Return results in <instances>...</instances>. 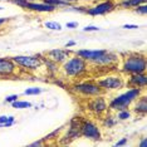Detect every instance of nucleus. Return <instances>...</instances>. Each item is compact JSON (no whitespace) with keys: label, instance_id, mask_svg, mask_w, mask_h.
I'll list each match as a JSON object with an SVG mask.
<instances>
[{"label":"nucleus","instance_id":"nucleus-1","mask_svg":"<svg viewBox=\"0 0 147 147\" xmlns=\"http://www.w3.org/2000/svg\"><path fill=\"white\" fill-rule=\"evenodd\" d=\"M89 72V63L86 62L83 58L78 57L74 53L69 55V58L61 64V71L63 78H68L72 81L84 79Z\"/></svg>","mask_w":147,"mask_h":147},{"label":"nucleus","instance_id":"nucleus-2","mask_svg":"<svg viewBox=\"0 0 147 147\" xmlns=\"http://www.w3.org/2000/svg\"><path fill=\"white\" fill-rule=\"evenodd\" d=\"M147 69V59L143 53H127L122 57L119 71L123 76L136 74V73H145Z\"/></svg>","mask_w":147,"mask_h":147},{"label":"nucleus","instance_id":"nucleus-3","mask_svg":"<svg viewBox=\"0 0 147 147\" xmlns=\"http://www.w3.org/2000/svg\"><path fill=\"white\" fill-rule=\"evenodd\" d=\"M142 93H145V89L128 87V89L126 92L121 93V94H117L109 99L108 109H111L112 112H117V111H121V109L131 108V105L133 103V101L138 98Z\"/></svg>","mask_w":147,"mask_h":147},{"label":"nucleus","instance_id":"nucleus-4","mask_svg":"<svg viewBox=\"0 0 147 147\" xmlns=\"http://www.w3.org/2000/svg\"><path fill=\"white\" fill-rule=\"evenodd\" d=\"M71 88L77 96H81L86 99L99 94H105L97 81H92V79L91 81H86V79L84 81H74Z\"/></svg>","mask_w":147,"mask_h":147},{"label":"nucleus","instance_id":"nucleus-5","mask_svg":"<svg viewBox=\"0 0 147 147\" xmlns=\"http://www.w3.org/2000/svg\"><path fill=\"white\" fill-rule=\"evenodd\" d=\"M14 63L18 65L19 69L25 72H36L43 68L42 54L35 55H15L11 57Z\"/></svg>","mask_w":147,"mask_h":147},{"label":"nucleus","instance_id":"nucleus-6","mask_svg":"<svg viewBox=\"0 0 147 147\" xmlns=\"http://www.w3.org/2000/svg\"><path fill=\"white\" fill-rule=\"evenodd\" d=\"M103 93L116 92L126 87V81L122 74H106L101 79L97 81Z\"/></svg>","mask_w":147,"mask_h":147},{"label":"nucleus","instance_id":"nucleus-7","mask_svg":"<svg viewBox=\"0 0 147 147\" xmlns=\"http://www.w3.org/2000/svg\"><path fill=\"white\" fill-rule=\"evenodd\" d=\"M81 117H73L68 122V128L64 129V135H61L58 138V143L61 145H71L74 140L81 137Z\"/></svg>","mask_w":147,"mask_h":147},{"label":"nucleus","instance_id":"nucleus-8","mask_svg":"<svg viewBox=\"0 0 147 147\" xmlns=\"http://www.w3.org/2000/svg\"><path fill=\"white\" fill-rule=\"evenodd\" d=\"M102 128L94 121L89 118L81 119V137H84L92 142H98L102 140Z\"/></svg>","mask_w":147,"mask_h":147},{"label":"nucleus","instance_id":"nucleus-9","mask_svg":"<svg viewBox=\"0 0 147 147\" xmlns=\"http://www.w3.org/2000/svg\"><path fill=\"white\" fill-rule=\"evenodd\" d=\"M87 111L94 117H103L108 112V101L106 99L105 94H99L92 98H88L86 102Z\"/></svg>","mask_w":147,"mask_h":147},{"label":"nucleus","instance_id":"nucleus-10","mask_svg":"<svg viewBox=\"0 0 147 147\" xmlns=\"http://www.w3.org/2000/svg\"><path fill=\"white\" fill-rule=\"evenodd\" d=\"M117 8L116 0H106V1H97L91 6L86 8V14L89 16H99L112 13Z\"/></svg>","mask_w":147,"mask_h":147},{"label":"nucleus","instance_id":"nucleus-11","mask_svg":"<svg viewBox=\"0 0 147 147\" xmlns=\"http://www.w3.org/2000/svg\"><path fill=\"white\" fill-rule=\"evenodd\" d=\"M19 72L18 65L9 57H0V79L16 77Z\"/></svg>","mask_w":147,"mask_h":147},{"label":"nucleus","instance_id":"nucleus-12","mask_svg":"<svg viewBox=\"0 0 147 147\" xmlns=\"http://www.w3.org/2000/svg\"><path fill=\"white\" fill-rule=\"evenodd\" d=\"M118 61H119L118 55L115 54V53H112V52L107 51L106 53H103L102 55H99L98 58H96L92 63H89V64L99 67V68H108V67L116 65V63Z\"/></svg>","mask_w":147,"mask_h":147},{"label":"nucleus","instance_id":"nucleus-13","mask_svg":"<svg viewBox=\"0 0 147 147\" xmlns=\"http://www.w3.org/2000/svg\"><path fill=\"white\" fill-rule=\"evenodd\" d=\"M71 54H72V52L69 51L68 48H65V49L55 48V49H52V51L45 52L43 55H45L48 59H51V61L55 62L57 64L61 65L63 62L67 61V59L69 58V55H71Z\"/></svg>","mask_w":147,"mask_h":147},{"label":"nucleus","instance_id":"nucleus-14","mask_svg":"<svg viewBox=\"0 0 147 147\" xmlns=\"http://www.w3.org/2000/svg\"><path fill=\"white\" fill-rule=\"evenodd\" d=\"M125 78L127 87H133V88H141L146 89L147 87V74L145 73H136V74H128Z\"/></svg>","mask_w":147,"mask_h":147},{"label":"nucleus","instance_id":"nucleus-15","mask_svg":"<svg viewBox=\"0 0 147 147\" xmlns=\"http://www.w3.org/2000/svg\"><path fill=\"white\" fill-rule=\"evenodd\" d=\"M24 10L28 11H33V13H53L57 9L51 4H47L44 1H33V0H29L28 4L25 5Z\"/></svg>","mask_w":147,"mask_h":147},{"label":"nucleus","instance_id":"nucleus-16","mask_svg":"<svg viewBox=\"0 0 147 147\" xmlns=\"http://www.w3.org/2000/svg\"><path fill=\"white\" fill-rule=\"evenodd\" d=\"M131 107H132V112L135 113L136 116L142 117V118L146 117V115H147V97L145 93H142L138 98L135 99L133 103L131 105Z\"/></svg>","mask_w":147,"mask_h":147},{"label":"nucleus","instance_id":"nucleus-17","mask_svg":"<svg viewBox=\"0 0 147 147\" xmlns=\"http://www.w3.org/2000/svg\"><path fill=\"white\" fill-rule=\"evenodd\" d=\"M106 52L107 49H78V51L74 52V54L83 58L86 62L92 63L96 58H98L99 55H102Z\"/></svg>","mask_w":147,"mask_h":147},{"label":"nucleus","instance_id":"nucleus-18","mask_svg":"<svg viewBox=\"0 0 147 147\" xmlns=\"http://www.w3.org/2000/svg\"><path fill=\"white\" fill-rule=\"evenodd\" d=\"M42 59H43V67H45L47 72L52 76H55V74H59V71H61V65L57 64L55 62L48 59L45 55L42 54Z\"/></svg>","mask_w":147,"mask_h":147},{"label":"nucleus","instance_id":"nucleus-19","mask_svg":"<svg viewBox=\"0 0 147 147\" xmlns=\"http://www.w3.org/2000/svg\"><path fill=\"white\" fill-rule=\"evenodd\" d=\"M64 127L65 126H61V127H58L57 129H54V131H52V132H49L48 135H45L44 137H43V141H44L45 145H48V143H51L52 141H58V138H59V136L63 133V131H64Z\"/></svg>","mask_w":147,"mask_h":147},{"label":"nucleus","instance_id":"nucleus-20","mask_svg":"<svg viewBox=\"0 0 147 147\" xmlns=\"http://www.w3.org/2000/svg\"><path fill=\"white\" fill-rule=\"evenodd\" d=\"M147 0H119L117 1V6H119L121 9H133L136 6L146 4Z\"/></svg>","mask_w":147,"mask_h":147},{"label":"nucleus","instance_id":"nucleus-21","mask_svg":"<svg viewBox=\"0 0 147 147\" xmlns=\"http://www.w3.org/2000/svg\"><path fill=\"white\" fill-rule=\"evenodd\" d=\"M101 118H102V127H105V128H113V127H116V125L118 123V119L108 112L103 117H101Z\"/></svg>","mask_w":147,"mask_h":147},{"label":"nucleus","instance_id":"nucleus-22","mask_svg":"<svg viewBox=\"0 0 147 147\" xmlns=\"http://www.w3.org/2000/svg\"><path fill=\"white\" fill-rule=\"evenodd\" d=\"M43 25H44V28L49 29V30H54V32H61L63 29V25L61 23L54 22V20H47L43 23Z\"/></svg>","mask_w":147,"mask_h":147},{"label":"nucleus","instance_id":"nucleus-23","mask_svg":"<svg viewBox=\"0 0 147 147\" xmlns=\"http://www.w3.org/2000/svg\"><path fill=\"white\" fill-rule=\"evenodd\" d=\"M42 1L47 3V4H51L53 5L55 9H61V8H69L71 4L67 3L65 0H42Z\"/></svg>","mask_w":147,"mask_h":147},{"label":"nucleus","instance_id":"nucleus-24","mask_svg":"<svg viewBox=\"0 0 147 147\" xmlns=\"http://www.w3.org/2000/svg\"><path fill=\"white\" fill-rule=\"evenodd\" d=\"M116 113H117L116 118L119 119V121H127V119H129L131 118V116H132V112H131V109L129 108L121 109V111H117Z\"/></svg>","mask_w":147,"mask_h":147},{"label":"nucleus","instance_id":"nucleus-25","mask_svg":"<svg viewBox=\"0 0 147 147\" xmlns=\"http://www.w3.org/2000/svg\"><path fill=\"white\" fill-rule=\"evenodd\" d=\"M13 108H16V109H25V108H32L33 105L30 102L28 101H19V99H16L15 102L10 103Z\"/></svg>","mask_w":147,"mask_h":147},{"label":"nucleus","instance_id":"nucleus-26","mask_svg":"<svg viewBox=\"0 0 147 147\" xmlns=\"http://www.w3.org/2000/svg\"><path fill=\"white\" fill-rule=\"evenodd\" d=\"M43 93V88L40 87H29L24 91V96H38Z\"/></svg>","mask_w":147,"mask_h":147},{"label":"nucleus","instance_id":"nucleus-27","mask_svg":"<svg viewBox=\"0 0 147 147\" xmlns=\"http://www.w3.org/2000/svg\"><path fill=\"white\" fill-rule=\"evenodd\" d=\"M133 11H135L136 14H138V15L145 16L147 14V4H141V5L136 6V8H133Z\"/></svg>","mask_w":147,"mask_h":147},{"label":"nucleus","instance_id":"nucleus-28","mask_svg":"<svg viewBox=\"0 0 147 147\" xmlns=\"http://www.w3.org/2000/svg\"><path fill=\"white\" fill-rule=\"evenodd\" d=\"M29 0H9V3L16 5L18 8H22V9H25V5L28 4Z\"/></svg>","mask_w":147,"mask_h":147},{"label":"nucleus","instance_id":"nucleus-29","mask_svg":"<svg viewBox=\"0 0 147 147\" xmlns=\"http://www.w3.org/2000/svg\"><path fill=\"white\" fill-rule=\"evenodd\" d=\"M14 123H15V117L14 116H9L8 121H6L5 123H3V125H0V128H1V127H4V128H8V127H11Z\"/></svg>","mask_w":147,"mask_h":147},{"label":"nucleus","instance_id":"nucleus-30","mask_svg":"<svg viewBox=\"0 0 147 147\" xmlns=\"http://www.w3.org/2000/svg\"><path fill=\"white\" fill-rule=\"evenodd\" d=\"M101 30V28H98V26H96V25H87L83 28V32H86V33H91V32H99Z\"/></svg>","mask_w":147,"mask_h":147},{"label":"nucleus","instance_id":"nucleus-31","mask_svg":"<svg viewBox=\"0 0 147 147\" xmlns=\"http://www.w3.org/2000/svg\"><path fill=\"white\" fill-rule=\"evenodd\" d=\"M18 98H19L18 94H9V96L5 97L4 101H5V103H13V102H15Z\"/></svg>","mask_w":147,"mask_h":147},{"label":"nucleus","instance_id":"nucleus-32","mask_svg":"<svg viewBox=\"0 0 147 147\" xmlns=\"http://www.w3.org/2000/svg\"><path fill=\"white\" fill-rule=\"evenodd\" d=\"M127 142H128V138H127V137H122L121 140H118V141L115 143V146H117V147H119V146H126Z\"/></svg>","mask_w":147,"mask_h":147},{"label":"nucleus","instance_id":"nucleus-33","mask_svg":"<svg viewBox=\"0 0 147 147\" xmlns=\"http://www.w3.org/2000/svg\"><path fill=\"white\" fill-rule=\"evenodd\" d=\"M122 28L126 29V30H135V29H138L140 26L137 25V24H125Z\"/></svg>","mask_w":147,"mask_h":147},{"label":"nucleus","instance_id":"nucleus-34","mask_svg":"<svg viewBox=\"0 0 147 147\" xmlns=\"http://www.w3.org/2000/svg\"><path fill=\"white\" fill-rule=\"evenodd\" d=\"M29 146H30V147H42V146H45V143L40 138V140H38V141H35V142H32Z\"/></svg>","mask_w":147,"mask_h":147},{"label":"nucleus","instance_id":"nucleus-35","mask_svg":"<svg viewBox=\"0 0 147 147\" xmlns=\"http://www.w3.org/2000/svg\"><path fill=\"white\" fill-rule=\"evenodd\" d=\"M65 28H68V29H76V28H78V22H68L65 24Z\"/></svg>","mask_w":147,"mask_h":147},{"label":"nucleus","instance_id":"nucleus-36","mask_svg":"<svg viewBox=\"0 0 147 147\" xmlns=\"http://www.w3.org/2000/svg\"><path fill=\"white\" fill-rule=\"evenodd\" d=\"M77 45V42L74 40H69L65 43V48H72V47H76Z\"/></svg>","mask_w":147,"mask_h":147},{"label":"nucleus","instance_id":"nucleus-37","mask_svg":"<svg viewBox=\"0 0 147 147\" xmlns=\"http://www.w3.org/2000/svg\"><path fill=\"white\" fill-rule=\"evenodd\" d=\"M9 20H10L9 18H0V28H1L3 25H5L6 23H9Z\"/></svg>","mask_w":147,"mask_h":147},{"label":"nucleus","instance_id":"nucleus-38","mask_svg":"<svg viewBox=\"0 0 147 147\" xmlns=\"http://www.w3.org/2000/svg\"><path fill=\"white\" fill-rule=\"evenodd\" d=\"M9 116H5V115H1L0 116V125H3V123H5L6 121H8Z\"/></svg>","mask_w":147,"mask_h":147},{"label":"nucleus","instance_id":"nucleus-39","mask_svg":"<svg viewBox=\"0 0 147 147\" xmlns=\"http://www.w3.org/2000/svg\"><path fill=\"white\" fill-rule=\"evenodd\" d=\"M138 146H141V147H147V140H146V137H142V140H141V142L138 143Z\"/></svg>","mask_w":147,"mask_h":147},{"label":"nucleus","instance_id":"nucleus-40","mask_svg":"<svg viewBox=\"0 0 147 147\" xmlns=\"http://www.w3.org/2000/svg\"><path fill=\"white\" fill-rule=\"evenodd\" d=\"M67 3H69L71 5H73V4H77V3H79V1H82V0H65Z\"/></svg>","mask_w":147,"mask_h":147},{"label":"nucleus","instance_id":"nucleus-41","mask_svg":"<svg viewBox=\"0 0 147 147\" xmlns=\"http://www.w3.org/2000/svg\"><path fill=\"white\" fill-rule=\"evenodd\" d=\"M91 1H93V3H97V1H106V0H91Z\"/></svg>","mask_w":147,"mask_h":147},{"label":"nucleus","instance_id":"nucleus-42","mask_svg":"<svg viewBox=\"0 0 147 147\" xmlns=\"http://www.w3.org/2000/svg\"><path fill=\"white\" fill-rule=\"evenodd\" d=\"M1 10H4V8H3V6H0V11H1Z\"/></svg>","mask_w":147,"mask_h":147}]
</instances>
